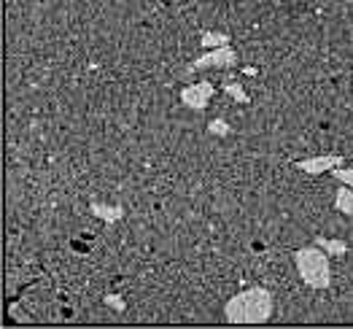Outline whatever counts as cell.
<instances>
[{"label":"cell","instance_id":"cell-2","mask_svg":"<svg viewBox=\"0 0 353 329\" xmlns=\"http://www.w3.org/2000/svg\"><path fill=\"white\" fill-rule=\"evenodd\" d=\"M294 268L299 278L310 286V289H329L332 286V268H329V254L324 248L313 246H302L294 251Z\"/></svg>","mask_w":353,"mask_h":329},{"label":"cell","instance_id":"cell-8","mask_svg":"<svg viewBox=\"0 0 353 329\" xmlns=\"http://www.w3.org/2000/svg\"><path fill=\"white\" fill-rule=\"evenodd\" d=\"M334 208L340 210L343 216H351V213H353V186H345V183H340V189H337V197H334Z\"/></svg>","mask_w":353,"mask_h":329},{"label":"cell","instance_id":"cell-9","mask_svg":"<svg viewBox=\"0 0 353 329\" xmlns=\"http://www.w3.org/2000/svg\"><path fill=\"white\" fill-rule=\"evenodd\" d=\"M221 90L227 92V94H230V97H232V100H237V103H251V97H248V94H245V90H243V84H240V81H237V79H232V81H230V79H227V81H224V84H221Z\"/></svg>","mask_w":353,"mask_h":329},{"label":"cell","instance_id":"cell-4","mask_svg":"<svg viewBox=\"0 0 353 329\" xmlns=\"http://www.w3.org/2000/svg\"><path fill=\"white\" fill-rule=\"evenodd\" d=\"M213 94H216V87L203 79V81L186 84V87L181 90V103H183L186 108H192V111H203V108H208V103H210Z\"/></svg>","mask_w":353,"mask_h":329},{"label":"cell","instance_id":"cell-11","mask_svg":"<svg viewBox=\"0 0 353 329\" xmlns=\"http://www.w3.org/2000/svg\"><path fill=\"white\" fill-rule=\"evenodd\" d=\"M208 135H213V138H227V135H230V121L210 119L208 121Z\"/></svg>","mask_w":353,"mask_h":329},{"label":"cell","instance_id":"cell-7","mask_svg":"<svg viewBox=\"0 0 353 329\" xmlns=\"http://www.w3.org/2000/svg\"><path fill=\"white\" fill-rule=\"evenodd\" d=\"M316 246H319V248H324L329 257H345V254H348V243H345V240L324 238V235H319V238H316Z\"/></svg>","mask_w":353,"mask_h":329},{"label":"cell","instance_id":"cell-14","mask_svg":"<svg viewBox=\"0 0 353 329\" xmlns=\"http://www.w3.org/2000/svg\"><path fill=\"white\" fill-rule=\"evenodd\" d=\"M243 73H245V76H256V73H259V70H256V68H251V65H248V68H243Z\"/></svg>","mask_w":353,"mask_h":329},{"label":"cell","instance_id":"cell-3","mask_svg":"<svg viewBox=\"0 0 353 329\" xmlns=\"http://www.w3.org/2000/svg\"><path fill=\"white\" fill-rule=\"evenodd\" d=\"M237 65V52L227 43V46H216V49H205L197 60L189 62V73L197 70H208V68H235Z\"/></svg>","mask_w":353,"mask_h":329},{"label":"cell","instance_id":"cell-6","mask_svg":"<svg viewBox=\"0 0 353 329\" xmlns=\"http://www.w3.org/2000/svg\"><path fill=\"white\" fill-rule=\"evenodd\" d=\"M89 208H92V213H94L100 221H105V224H117V221L124 219V208H121V206H108V203H97V200H92Z\"/></svg>","mask_w":353,"mask_h":329},{"label":"cell","instance_id":"cell-13","mask_svg":"<svg viewBox=\"0 0 353 329\" xmlns=\"http://www.w3.org/2000/svg\"><path fill=\"white\" fill-rule=\"evenodd\" d=\"M332 176L337 183H345V186H353V170L351 168H334L332 170Z\"/></svg>","mask_w":353,"mask_h":329},{"label":"cell","instance_id":"cell-12","mask_svg":"<svg viewBox=\"0 0 353 329\" xmlns=\"http://www.w3.org/2000/svg\"><path fill=\"white\" fill-rule=\"evenodd\" d=\"M103 302H105V308H111V310H117V313H124V310H127V302L121 299V295H105Z\"/></svg>","mask_w":353,"mask_h":329},{"label":"cell","instance_id":"cell-10","mask_svg":"<svg viewBox=\"0 0 353 329\" xmlns=\"http://www.w3.org/2000/svg\"><path fill=\"white\" fill-rule=\"evenodd\" d=\"M200 43H203V49H216V46H227L230 43V35L227 32H203V38H200Z\"/></svg>","mask_w":353,"mask_h":329},{"label":"cell","instance_id":"cell-1","mask_svg":"<svg viewBox=\"0 0 353 329\" xmlns=\"http://www.w3.org/2000/svg\"><path fill=\"white\" fill-rule=\"evenodd\" d=\"M272 310H275L272 292L265 286H251L230 297V302L224 305V319L230 324H265L272 319Z\"/></svg>","mask_w":353,"mask_h":329},{"label":"cell","instance_id":"cell-5","mask_svg":"<svg viewBox=\"0 0 353 329\" xmlns=\"http://www.w3.org/2000/svg\"><path fill=\"white\" fill-rule=\"evenodd\" d=\"M345 159L343 154H321V157H310V159H299L294 162L296 170L307 173V176H321V173H332L334 168H340Z\"/></svg>","mask_w":353,"mask_h":329},{"label":"cell","instance_id":"cell-15","mask_svg":"<svg viewBox=\"0 0 353 329\" xmlns=\"http://www.w3.org/2000/svg\"><path fill=\"white\" fill-rule=\"evenodd\" d=\"M232 3H235V0H232Z\"/></svg>","mask_w":353,"mask_h":329}]
</instances>
